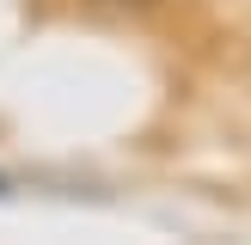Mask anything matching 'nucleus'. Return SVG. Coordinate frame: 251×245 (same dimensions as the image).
<instances>
[{
  "label": "nucleus",
  "instance_id": "f257e3e1",
  "mask_svg": "<svg viewBox=\"0 0 251 245\" xmlns=\"http://www.w3.org/2000/svg\"><path fill=\"white\" fill-rule=\"evenodd\" d=\"M98 6H153V0H98Z\"/></svg>",
  "mask_w": 251,
  "mask_h": 245
},
{
  "label": "nucleus",
  "instance_id": "f03ea898",
  "mask_svg": "<svg viewBox=\"0 0 251 245\" xmlns=\"http://www.w3.org/2000/svg\"><path fill=\"white\" fill-rule=\"evenodd\" d=\"M0 196H12V184H6V178H0Z\"/></svg>",
  "mask_w": 251,
  "mask_h": 245
}]
</instances>
